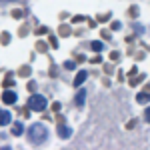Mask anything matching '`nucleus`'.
I'll use <instances>...</instances> for the list:
<instances>
[{
  "label": "nucleus",
  "instance_id": "9b49d317",
  "mask_svg": "<svg viewBox=\"0 0 150 150\" xmlns=\"http://www.w3.org/2000/svg\"><path fill=\"white\" fill-rule=\"evenodd\" d=\"M12 84H14V80H12L10 76H8V78H6V82H4V86H12Z\"/></svg>",
  "mask_w": 150,
  "mask_h": 150
},
{
  "label": "nucleus",
  "instance_id": "20e7f679",
  "mask_svg": "<svg viewBox=\"0 0 150 150\" xmlns=\"http://www.w3.org/2000/svg\"><path fill=\"white\" fill-rule=\"evenodd\" d=\"M88 78V72L86 70H80L78 74H76V78H74V86H80V84H84V80Z\"/></svg>",
  "mask_w": 150,
  "mask_h": 150
},
{
  "label": "nucleus",
  "instance_id": "ddd939ff",
  "mask_svg": "<svg viewBox=\"0 0 150 150\" xmlns=\"http://www.w3.org/2000/svg\"><path fill=\"white\" fill-rule=\"evenodd\" d=\"M0 2H14V0H0Z\"/></svg>",
  "mask_w": 150,
  "mask_h": 150
},
{
  "label": "nucleus",
  "instance_id": "39448f33",
  "mask_svg": "<svg viewBox=\"0 0 150 150\" xmlns=\"http://www.w3.org/2000/svg\"><path fill=\"white\" fill-rule=\"evenodd\" d=\"M6 124H10V112L0 110V126H6Z\"/></svg>",
  "mask_w": 150,
  "mask_h": 150
},
{
  "label": "nucleus",
  "instance_id": "f257e3e1",
  "mask_svg": "<svg viewBox=\"0 0 150 150\" xmlns=\"http://www.w3.org/2000/svg\"><path fill=\"white\" fill-rule=\"evenodd\" d=\"M26 134H28V140H30L34 146H38V144L46 142V138H48V128L44 126V124H40V122H36V124H32V126L26 130Z\"/></svg>",
  "mask_w": 150,
  "mask_h": 150
},
{
  "label": "nucleus",
  "instance_id": "7ed1b4c3",
  "mask_svg": "<svg viewBox=\"0 0 150 150\" xmlns=\"http://www.w3.org/2000/svg\"><path fill=\"white\" fill-rule=\"evenodd\" d=\"M18 100V96H16V92H12V90H6V92L2 94V102L4 104H14Z\"/></svg>",
  "mask_w": 150,
  "mask_h": 150
},
{
  "label": "nucleus",
  "instance_id": "423d86ee",
  "mask_svg": "<svg viewBox=\"0 0 150 150\" xmlns=\"http://www.w3.org/2000/svg\"><path fill=\"white\" fill-rule=\"evenodd\" d=\"M70 132H72V130H70L68 126H58V136H60V138H70Z\"/></svg>",
  "mask_w": 150,
  "mask_h": 150
},
{
  "label": "nucleus",
  "instance_id": "6e6552de",
  "mask_svg": "<svg viewBox=\"0 0 150 150\" xmlns=\"http://www.w3.org/2000/svg\"><path fill=\"white\" fill-rule=\"evenodd\" d=\"M22 132H24V128H22V124H20V122H16V124L12 126V134H14V136H20Z\"/></svg>",
  "mask_w": 150,
  "mask_h": 150
},
{
  "label": "nucleus",
  "instance_id": "f8f14e48",
  "mask_svg": "<svg viewBox=\"0 0 150 150\" xmlns=\"http://www.w3.org/2000/svg\"><path fill=\"white\" fill-rule=\"evenodd\" d=\"M144 116H146V122H150V108H146V112H144Z\"/></svg>",
  "mask_w": 150,
  "mask_h": 150
},
{
  "label": "nucleus",
  "instance_id": "1a4fd4ad",
  "mask_svg": "<svg viewBox=\"0 0 150 150\" xmlns=\"http://www.w3.org/2000/svg\"><path fill=\"white\" fill-rule=\"evenodd\" d=\"M136 100H138L140 104H146L150 100V94L148 92H142V94H138V96H136Z\"/></svg>",
  "mask_w": 150,
  "mask_h": 150
},
{
  "label": "nucleus",
  "instance_id": "9d476101",
  "mask_svg": "<svg viewBox=\"0 0 150 150\" xmlns=\"http://www.w3.org/2000/svg\"><path fill=\"white\" fill-rule=\"evenodd\" d=\"M102 42H98V40H96V42H92V50H96V52H100V50H102Z\"/></svg>",
  "mask_w": 150,
  "mask_h": 150
},
{
  "label": "nucleus",
  "instance_id": "0eeeda50",
  "mask_svg": "<svg viewBox=\"0 0 150 150\" xmlns=\"http://www.w3.org/2000/svg\"><path fill=\"white\" fill-rule=\"evenodd\" d=\"M84 100H86V90H80L76 94V106H84Z\"/></svg>",
  "mask_w": 150,
  "mask_h": 150
},
{
  "label": "nucleus",
  "instance_id": "f03ea898",
  "mask_svg": "<svg viewBox=\"0 0 150 150\" xmlns=\"http://www.w3.org/2000/svg\"><path fill=\"white\" fill-rule=\"evenodd\" d=\"M48 106L46 98L42 96V94H32L30 98H28V110H36V112H42L44 108Z\"/></svg>",
  "mask_w": 150,
  "mask_h": 150
}]
</instances>
